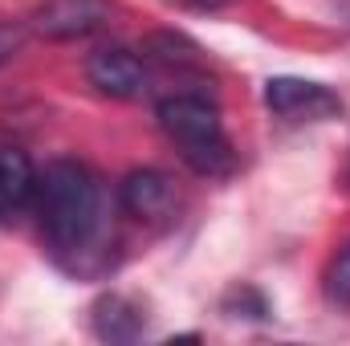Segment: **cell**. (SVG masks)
Wrapping results in <instances>:
<instances>
[{"label":"cell","instance_id":"obj_7","mask_svg":"<svg viewBox=\"0 0 350 346\" xmlns=\"http://www.w3.org/2000/svg\"><path fill=\"white\" fill-rule=\"evenodd\" d=\"M90 330L102 343H135L147 334V310L131 293H102L90 306Z\"/></svg>","mask_w":350,"mask_h":346},{"label":"cell","instance_id":"obj_10","mask_svg":"<svg viewBox=\"0 0 350 346\" xmlns=\"http://www.w3.org/2000/svg\"><path fill=\"white\" fill-rule=\"evenodd\" d=\"M220 310H224V314H232V318H241V314L265 318V314H269L265 297L257 293V289H253V285H237V289H228V297L220 302Z\"/></svg>","mask_w":350,"mask_h":346},{"label":"cell","instance_id":"obj_8","mask_svg":"<svg viewBox=\"0 0 350 346\" xmlns=\"http://www.w3.org/2000/svg\"><path fill=\"white\" fill-rule=\"evenodd\" d=\"M37 168L21 147L0 143V224L16 220L37 200Z\"/></svg>","mask_w":350,"mask_h":346},{"label":"cell","instance_id":"obj_6","mask_svg":"<svg viewBox=\"0 0 350 346\" xmlns=\"http://www.w3.org/2000/svg\"><path fill=\"white\" fill-rule=\"evenodd\" d=\"M86 78L90 86L106 98H143L147 86H151V74H147V62L126 49V45H102L94 49L86 62Z\"/></svg>","mask_w":350,"mask_h":346},{"label":"cell","instance_id":"obj_1","mask_svg":"<svg viewBox=\"0 0 350 346\" xmlns=\"http://www.w3.org/2000/svg\"><path fill=\"white\" fill-rule=\"evenodd\" d=\"M37 220L53 265L70 277H106L118 265L114 200L106 183L78 159H57L37 175Z\"/></svg>","mask_w":350,"mask_h":346},{"label":"cell","instance_id":"obj_5","mask_svg":"<svg viewBox=\"0 0 350 346\" xmlns=\"http://www.w3.org/2000/svg\"><path fill=\"white\" fill-rule=\"evenodd\" d=\"M110 16H114L110 0H41L33 12V29L45 41H78L102 33Z\"/></svg>","mask_w":350,"mask_h":346},{"label":"cell","instance_id":"obj_4","mask_svg":"<svg viewBox=\"0 0 350 346\" xmlns=\"http://www.w3.org/2000/svg\"><path fill=\"white\" fill-rule=\"evenodd\" d=\"M114 204L139 224H167L175 216V183L159 168H135L114 187Z\"/></svg>","mask_w":350,"mask_h":346},{"label":"cell","instance_id":"obj_3","mask_svg":"<svg viewBox=\"0 0 350 346\" xmlns=\"http://www.w3.org/2000/svg\"><path fill=\"white\" fill-rule=\"evenodd\" d=\"M265 106L273 118L285 127H310V122H330L347 110V102L322 82L310 78H269L265 82Z\"/></svg>","mask_w":350,"mask_h":346},{"label":"cell","instance_id":"obj_12","mask_svg":"<svg viewBox=\"0 0 350 346\" xmlns=\"http://www.w3.org/2000/svg\"><path fill=\"white\" fill-rule=\"evenodd\" d=\"M179 8H196V12H212V8H224V4H232V0H172Z\"/></svg>","mask_w":350,"mask_h":346},{"label":"cell","instance_id":"obj_11","mask_svg":"<svg viewBox=\"0 0 350 346\" xmlns=\"http://www.w3.org/2000/svg\"><path fill=\"white\" fill-rule=\"evenodd\" d=\"M25 45V25H12V21H0V66H8Z\"/></svg>","mask_w":350,"mask_h":346},{"label":"cell","instance_id":"obj_2","mask_svg":"<svg viewBox=\"0 0 350 346\" xmlns=\"http://www.w3.org/2000/svg\"><path fill=\"white\" fill-rule=\"evenodd\" d=\"M155 118H159V131L167 135L179 159L204 179H224V175L237 168V151L228 143V131L220 122V110L212 98L196 94V90H179L167 94L159 106H155Z\"/></svg>","mask_w":350,"mask_h":346},{"label":"cell","instance_id":"obj_9","mask_svg":"<svg viewBox=\"0 0 350 346\" xmlns=\"http://www.w3.org/2000/svg\"><path fill=\"white\" fill-rule=\"evenodd\" d=\"M326 297L334 306L350 310V245H342L326 265Z\"/></svg>","mask_w":350,"mask_h":346}]
</instances>
